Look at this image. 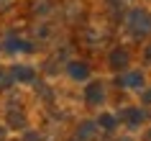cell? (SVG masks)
Masks as SVG:
<instances>
[{
    "label": "cell",
    "instance_id": "obj_1",
    "mask_svg": "<svg viewBox=\"0 0 151 141\" xmlns=\"http://www.w3.org/2000/svg\"><path fill=\"white\" fill-rule=\"evenodd\" d=\"M131 26L136 28V33H146V31H151V18L146 13H141V10H136L131 16Z\"/></svg>",
    "mask_w": 151,
    "mask_h": 141
},
{
    "label": "cell",
    "instance_id": "obj_2",
    "mask_svg": "<svg viewBox=\"0 0 151 141\" xmlns=\"http://www.w3.org/2000/svg\"><path fill=\"white\" fill-rule=\"evenodd\" d=\"M87 100L92 103V105H97V103L103 100V87H100V85H92L87 90Z\"/></svg>",
    "mask_w": 151,
    "mask_h": 141
},
{
    "label": "cell",
    "instance_id": "obj_3",
    "mask_svg": "<svg viewBox=\"0 0 151 141\" xmlns=\"http://www.w3.org/2000/svg\"><path fill=\"white\" fill-rule=\"evenodd\" d=\"M69 74L74 80H85V77H87V67H85V64H72V67H69Z\"/></svg>",
    "mask_w": 151,
    "mask_h": 141
},
{
    "label": "cell",
    "instance_id": "obj_4",
    "mask_svg": "<svg viewBox=\"0 0 151 141\" xmlns=\"http://www.w3.org/2000/svg\"><path fill=\"white\" fill-rule=\"evenodd\" d=\"M110 62H113V67H123V64L128 62V54H126V51H123V49H118V51H113Z\"/></svg>",
    "mask_w": 151,
    "mask_h": 141
},
{
    "label": "cell",
    "instance_id": "obj_5",
    "mask_svg": "<svg viewBox=\"0 0 151 141\" xmlns=\"http://www.w3.org/2000/svg\"><path fill=\"white\" fill-rule=\"evenodd\" d=\"M141 74H136V72H131V74H126L123 77V85H128V87H141Z\"/></svg>",
    "mask_w": 151,
    "mask_h": 141
},
{
    "label": "cell",
    "instance_id": "obj_6",
    "mask_svg": "<svg viewBox=\"0 0 151 141\" xmlns=\"http://www.w3.org/2000/svg\"><path fill=\"white\" fill-rule=\"evenodd\" d=\"M80 136H82V139L95 136V123H82V126H80Z\"/></svg>",
    "mask_w": 151,
    "mask_h": 141
},
{
    "label": "cell",
    "instance_id": "obj_7",
    "mask_svg": "<svg viewBox=\"0 0 151 141\" xmlns=\"http://www.w3.org/2000/svg\"><path fill=\"white\" fill-rule=\"evenodd\" d=\"M126 118L131 123H138V121H143V113L141 110H126Z\"/></svg>",
    "mask_w": 151,
    "mask_h": 141
},
{
    "label": "cell",
    "instance_id": "obj_8",
    "mask_svg": "<svg viewBox=\"0 0 151 141\" xmlns=\"http://www.w3.org/2000/svg\"><path fill=\"white\" fill-rule=\"evenodd\" d=\"M100 126H105V128H113V126H115V118H113V116H103V118H100Z\"/></svg>",
    "mask_w": 151,
    "mask_h": 141
},
{
    "label": "cell",
    "instance_id": "obj_9",
    "mask_svg": "<svg viewBox=\"0 0 151 141\" xmlns=\"http://www.w3.org/2000/svg\"><path fill=\"white\" fill-rule=\"evenodd\" d=\"M16 77H21V80H31V69H16Z\"/></svg>",
    "mask_w": 151,
    "mask_h": 141
},
{
    "label": "cell",
    "instance_id": "obj_10",
    "mask_svg": "<svg viewBox=\"0 0 151 141\" xmlns=\"http://www.w3.org/2000/svg\"><path fill=\"white\" fill-rule=\"evenodd\" d=\"M146 100H149V103H151V93H149V95H146Z\"/></svg>",
    "mask_w": 151,
    "mask_h": 141
}]
</instances>
